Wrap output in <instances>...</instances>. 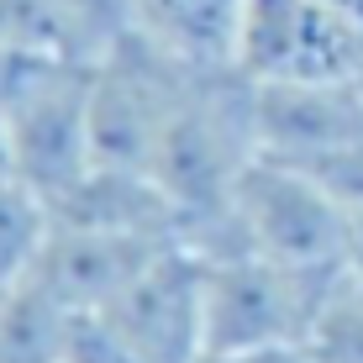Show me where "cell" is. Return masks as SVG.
Returning <instances> with one entry per match:
<instances>
[{"label": "cell", "instance_id": "obj_1", "mask_svg": "<svg viewBox=\"0 0 363 363\" xmlns=\"http://www.w3.org/2000/svg\"><path fill=\"white\" fill-rule=\"evenodd\" d=\"M0 116L16 179L53 206L95 169L90 58H21L0 74Z\"/></svg>", "mask_w": 363, "mask_h": 363}, {"label": "cell", "instance_id": "obj_2", "mask_svg": "<svg viewBox=\"0 0 363 363\" xmlns=\"http://www.w3.org/2000/svg\"><path fill=\"white\" fill-rule=\"evenodd\" d=\"M347 279V264L295 269L264 253L206 258V353L306 347L321 306Z\"/></svg>", "mask_w": 363, "mask_h": 363}, {"label": "cell", "instance_id": "obj_3", "mask_svg": "<svg viewBox=\"0 0 363 363\" xmlns=\"http://www.w3.org/2000/svg\"><path fill=\"white\" fill-rule=\"evenodd\" d=\"M237 247L295 269L347 264V211L306 169L258 153L232 195Z\"/></svg>", "mask_w": 363, "mask_h": 363}, {"label": "cell", "instance_id": "obj_4", "mask_svg": "<svg viewBox=\"0 0 363 363\" xmlns=\"http://www.w3.org/2000/svg\"><path fill=\"white\" fill-rule=\"evenodd\" d=\"M363 21L327 0H242L232 69L247 84H327L353 79Z\"/></svg>", "mask_w": 363, "mask_h": 363}, {"label": "cell", "instance_id": "obj_5", "mask_svg": "<svg viewBox=\"0 0 363 363\" xmlns=\"http://www.w3.org/2000/svg\"><path fill=\"white\" fill-rule=\"evenodd\" d=\"M111 332L137 363H200L206 358V258L184 242L164 247L111 306Z\"/></svg>", "mask_w": 363, "mask_h": 363}, {"label": "cell", "instance_id": "obj_6", "mask_svg": "<svg viewBox=\"0 0 363 363\" xmlns=\"http://www.w3.org/2000/svg\"><path fill=\"white\" fill-rule=\"evenodd\" d=\"M258 153L279 164H306L363 137V95L353 79L327 84H253Z\"/></svg>", "mask_w": 363, "mask_h": 363}, {"label": "cell", "instance_id": "obj_7", "mask_svg": "<svg viewBox=\"0 0 363 363\" xmlns=\"http://www.w3.org/2000/svg\"><path fill=\"white\" fill-rule=\"evenodd\" d=\"M164 247H174V242L53 221L48 247H43V258H37V269L27 279H37L53 300H64L69 311H100V306H111V300L127 290Z\"/></svg>", "mask_w": 363, "mask_h": 363}, {"label": "cell", "instance_id": "obj_8", "mask_svg": "<svg viewBox=\"0 0 363 363\" xmlns=\"http://www.w3.org/2000/svg\"><path fill=\"white\" fill-rule=\"evenodd\" d=\"M242 0H137V32L200 69H232Z\"/></svg>", "mask_w": 363, "mask_h": 363}, {"label": "cell", "instance_id": "obj_9", "mask_svg": "<svg viewBox=\"0 0 363 363\" xmlns=\"http://www.w3.org/2000/svg\"><path fill=\"white\" fill-rule=\"evenodd\" d=\"M74 311L53 300L37 279L0 295V363H64Z\"/></svg>", "mask_w": 363, "mask_h": 363}, {"label": "cell", "instance_id": "obj_10", "mask_svg": "<svg viewBox=\"0 0 363 363\" xmlns=\"http://www.w3.org/2000/svg\"><path fill=\"white\" fill-rule=\"evenodd\" d=\"M53 232V211L48 200L27 190L21 179H0V295L16 290L21 279L37 269Z\"/></svg>", "mask_w": 363, "mask_h": 363}, {"label": "cell", "instance_id": "obj_11", "mask_svg": "<svg viewBox=\"0 0 363 363\" xmlns=\"http://www.w3.org/2000/svg\"><path fill=\"white\" fill-rule=\"evenodd\" d=\"M306 363H363V279L347 274L306 337Z\"/></svg>", "mask_w": 363, "mask_h": 363}, {"label": "cell", "instance_id": "obj_12", "mask_svg": "<svg viewBox=\"0 0 363 363\" xmlns=\"http://www.w3.org/2000/svg\"><path fill=\"white\" fill-rule=\"evenodd\" d=\"M48 6L69 32V48L90 64L137 32V0H48Z\"/></svg>", "mask_w": 363, "mask_h": 363}, {"label": "cell", "instance_id": "obj_13", "mask_svg": "<svg viewBox=\"0 0 363 363\" xmlns=\"http://www.w3.org/2000/svg\"><path fill=\"white\" fill-rule=\"evenodd\" d=\"M200 363H306L300 347H269V353H206Z\"/></svg>", "mask_w": 363, "mask_h": 363}, {"label": "cell", "instance_id": "obj_14", "mask_svg": "<svg viewBox=\"0 0 363 363\" xmlns=\"http://www.w3.org/2000/svg\"><path fill=\"white\" fill-rule=\"evenodd\" d=\"M347 274L363 279V211L347 216Z\"/></svg>", "mask_w": 363, "mask_h": 363}, {"label": "cell", "instance_id": "obj_15", "mask_svg": "<svg viewBox=\"0 0 363 363\" xmlns=\"http://www.w3.org/2000/svg\"><path fill=\"white\" fill-rule=\"evenodd\" d=\"M0 179H16V169H11V137H6V116H0Z\"/></svg>", "mask_w": 363, "mask_h": 363}, {"label": "cell", "instance_id": "obj_16", "mask_svg": "<svg viewBox=\"0 0 363 363\" xmlns=\"http://www.w3.org/2000/svg\"><path fill=\"white\" fill-rule=\"evenodd\" d=\"M327 6H337V11H347L353 21H363V0H327Z\"/></svg>", "mask_w": 363, "mask_h": 363}, {"label": "cell", "instance_id": "obj_17", "mask_svg": "<svg viewBox=\"0 0 363 363\" xmlns=\"http://www.w3.org/2000/svg\"><path fill=\"white\" fill-rule=\"evenodd\" d=\"M353 84H358V95H363V48H358V69H353Z\"/></svg>", "mask_w": 363, "mask_h": 363}]
</instances>
